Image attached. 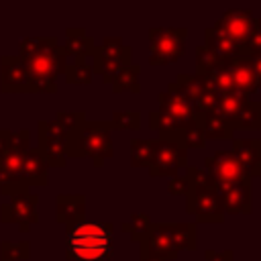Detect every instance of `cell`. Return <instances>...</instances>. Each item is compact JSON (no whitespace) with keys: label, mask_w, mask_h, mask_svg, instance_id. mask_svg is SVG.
<instances>
[{"label":"cell","mask_w":261,"mask_h":261,"mask_svg":"<svg viewBox=\"0 0 261 261\" xmlns=\"http://www.w3.org/2000/svg\"><path fill=\"white\" fill-rule=\"evenodd\" d=\"M27 67V92H57L55 80L67 67V53L57 37H24L16 53Z\"/></svg>","instance_id":"1"},{"label":"cell","mask_w":261,"mask_h":261,"mask_svg":"<svg viewBox=\"0 0 261 261\" xmlns=\"http://www.w3.org/2000/svg\"><path fill=\"white\" fill-rule=\"evenodd\" d=\"M110 133V120H84L67 133L65 157H90L96 167H102L104 161L114 155Z\"/></svg>","instance_id":"2"},{"label":"cell","mask_w":261,"mask_h":261,"mask_svg":"<svg viewBox=\"0 0 261 261\" xmlns=\"http://www.w3.org/2000/svg\"><path fill=\"white\" fill-rule=\"evenodd\" d=\"M114 247L110 222H80L67 230L65 255L82 261H106Z\"/></svg>","instance_id":"3"},{"label":"cell","mask_w":261,"mask_h":261,"mask_svg":"<svg viewBox=\"0 0 261 261\" xmlns=\"http://www.w3.org/2000/svg\"><path fill=\"white\" fill-rule=\"evenodd\" d=\"M31 133L27 128L10 133L8 149L0 155V192L12 196L14 192L27 190L29 186L22 179V159L31 149Z\"/></svg>","instance_id":"4"},{"label":"cell","mask_w":261,"mask_h":261,"mask_svg":"<svg viewBox=\"0 0 261 261\" xmlns=\"http://www.w3.org/2000/svg\"><path fill=\"white\" fill-rule=\"evenodd\" d=\"M188 29L184 27H151L149 29V63L169 65L184 55Z\"/></svg>","instance_id":"5"},{"label":"cell","mask_w":261,"mask_h":261,"mask_svg":"<svg viewBox=\"0 0 261 261\" xmlns=\"http://www.w3.org/2000/svg\"><path fill=\"white\" fill-rule=\"evenodd\" d=\"M186 212L194 214L198 222H222L224 210L214 184L190 186L186 194Z\"/></svg>","instance_id":"6"},{"label":"cell","mask_w":261,"mask_h":261,"mask_svg":"<svg viewBox=\"0 0 261 261\" xmlns=\"http://www.w3.org/2000/svg\"><path fill=\"white\" fill-rule=\"evenodd\" d=\"M37 206H39V196L33 194L31 188L14 192L10 196V202L0 206V222L16 224L18 230L27 232V230H31L33 224L39 222Z\"/></svg>","instance_id":"7"},{"label":"cell","mask_w":261,"mask_h":261,"mask_svg":"<svg viewBox=\"0 0 261 261\" xmlns=\"http://www.w3.org/2000/svg\"><path fill=\"white\" fill-rule=\"evenodd\" d=\"M37 135H39L37 151L41 153L47 167H63L67 163V157H65L67 130L53 118V120H39Z\"/></svg>","instance_id":"8"},{"label":"cell","mask_w":261,"mask_h":261,"mask_svg":"<svg viewBox=\"0 0 261 261\" xmlns=\"http://www.w3.org/2000/svg\"><path fill=\"white\" fill-rule=\"evenodd\" d=\"M188 165V151L177 143L155 139V153L149 165L151 177H173L179 175V169Z\"/></svg>","instance_id":"9"},{"label":"cell","mask_w":261,"mask_h":261,"mask_svg":"<svg viewBox=\"0 0 261 261\" xmlns=\"http://www.w3.org/2000/svg\"><path fill=\"white\" fill-rule=\"evenodd\" d=\"M206 171L212 177L214 186H228V184H253V179L247 175L239 159L232 155V151H216L204 159Z\"/></svg>","instance_id":"10"},{"label":"cell","mask_w":261,"mask_h":261,"mask_svg":"<svg viewBox=\"0 0 261 261\" xmlns=\"http://www.w3.org/2000/svg\"><path fill=\"white\" fill-rule=\"evenodd\" d=\"M159 102V112L169 116L177 126H200L202 114L196 110V106L179 96L171 84H167V90L157 96Z\"/></svg>","instance_id":"11"},{"label":"cell","mask_w":261,"mask_h":261,"mask_svg":"<svg viewBox=\"0 0 261 261\" xmlns=\"http://www.w3.org/2000/svg\"><path fill=\"white\" fill-rule=\"evenodd\" d=\"M230 73L237 92L245 96H253L259 90V80H261V59H251V57H234L230 59Z\"/></svg>","instance_id":"12"},{"label":"cell","mask_w":261,"mask_h":261,"mask_svg":"<svg viewBox=\"0 0 261 261\" xmlns=\"http://www.w3.org/2000/svg\"><path fill=\"white\" fill-rule=\"evenodd\" d=\"M141 255H157L163 257L165 261L177 259L179 253L173 247L169 222H153L147 239L141 243Z\"/></svg>","instance_id":"13"},{"label":"cell","mask_w":261,"mask_h":261,"mask_svg":"<svg viewBox=\"0 0 261 261\" xmlns=\"http://www.w3.org/2000/svg\"><path fill=\"white\" fill-rule=\"evenodd\" d=\"M27 67L18 55L0 57V90L4 94L27 92Z\"/></svg>","instance_id":"14"},{"label":"cell","mask_w":261,"mask_h":261,"mask_svg":"<svg viewBox=\"0 0 261 261\" xmlns=\"http://www.w3.org/2000/svg\"><path fill=\"white\" fill-rule=\"evenodd\" d=\"M222 210L228 214H249L253 208L251 198V184H228V186H214Z\"/></svg>","instance_id":"15"},{"label":"cell","mask_w":261,"mask_h":261,"mask_svg":"<svg viewBox=\"0 0 261 261\" xmlns=\"http://www.w3.org/2000/svg\"><path fill=\"white\" fill-rule=\"evenodd\" d=\"M86 196L84 194H59L55 200V220L67 228L84 222Z\"/></svg>","instance_id":"16"},{"label":"cell","mask_w":261,"mask_h":261,"mask_svg":"<svg viewBox=\"0 0 261 261\" xmlns=\"http://www.w3.org/2000/svg\"><path fill=\"white\" fill-rule=\"evenodd\" d=\"M232 155L239 159L251 179L261 175V141L259 139H232Z\"/></svg>","instance_id":"17"},{"label":"cell","mask_w":261,"mask_h":261,"mask_svg":"<svg viewBox=\"0 0 261 261\" xmlns=\"http://www.w3.org/2000/svg\"><path fill=\"white\" fill-rule=\"evenodd\" d=\"M204 37H206V49H210L212 53H216L220 59H234V57H241L243 55V47L226 35V31L214 22L212 27H208L204 31Z\"/></svg>","instance_id":"18"},{"label":"cell","mask_w":261,"mask_h":261,"mask_svg":"<svg viewBox=\"0 0 261 261\" xmlns=\"http://www.w3.org/2000/svg\"><path fill=\"white\" fill-rule=\"evenodd\" d=\"M216 22L226 31L228 37H232V39L243 47V43L247 41L251 29H253L255 18L251 16V10L230 8V10H226V12L220 16V20H216Z\"/></svg>","instance_id":"19"},{"label":"cell","mask_w":261,"mask_h":261,"mask_svg":"<svg viewBox=\"0 0 261 261\" xmlns=\"http://www.w3.org/2000/svg\"><path fill=\"white\" fill-rule=\"evenodd\" d=\"M22 179L29 188L33 186H47L49 181V167L47 163L43 161L41 153L37 151V147L29 149L24 153V159H22Z\"/></svg>","instance_id":"20"},{"label":"cell","mask_w":261,"mask_h":261,"mask_svg":"<svg viewBox=\"0 0 261 261\" xmlns=\"http://www.w3.org/2000/svg\"><path fill=\"white\" fill-rule=\"evenodd\" d=\"M65 53L67 55H84V57H90L96 49L94 45V39L86 35V29L82 27H69L65 29V45H63Z\"/></svg>","instance_id":"21"},{"label":"cell","mask_w":261,"mask_h":261,"mask_svg":"<svg viewBox=\"0 0 261 261\" xmlns=\"http://www.w3.org/2000/svg\"><path fill=\"white\" fill-rule=\"evenodd\" d=\"M171 86H173V90H175L179 96H184L186 100H190L194 106H196V102L210 90L208 84H206L202 77L194 75V73H179V75L175 77V82H171Z\"/></svg>","instance_id":"22"},{"label":"cell","mask_w":261,"mask_h":261,"mask_svg":"<svg viewBox=\"0 0 261 261\" xmlns=\"http://www.w3.org/2000/svg\"><path fill=\"white\" fill-rule=\"evenodd\" d=\"M200 128L204 133V139L210 141H226V139H234V128L232 122H228L226 118L218 116V114H202V122Z\"/></svg>","instance_id":"23"},{"label":"cell","mask_w":261,"mask_h":261,"mask_svg":"<svg viewBox=\"0 0 261 261\" xmlns=\"http://www.w3.org/2000/svg\"><path fill=\"white\" fill-rule=\"evenodd\" d=\"M169 230L177 253L198 249V228L194 222H169Z\"/></svg>","instance_id":"24"},{"label":"cell","mask_w":261,"mask_h":261,"mask_svg":"<svg viewBox=\"0 0 261 261\" xmlns=\"http://www.w3.org/2000/svg\"><path fill=\"white\" fill-rule=\"evenodd\" d=\"M251 98L245 96V94H241V92H222L216 98V110H214V114H218V116L226 118L228 122H232L237 118V114L241 112V108Z\"/></svg>","instance_id":"25"},{"label":"cell","mask_w":261,"mask_h":261,"mask_svg":"<svg viewBox=\"0 0 261 261\" xmlns=\"http://www.w3.org/2000/svg\"><path fill=\"white\" fill-rule=\"evenodd\" d=\"M163 141H171V143H177L179 147H184L186 151L188 149H204L206 147V139H204V133L200 126H184V128H177L173 133H167L163 137H159Z\"/></svg>","instance_id":"26"},{"label":"cell","mask_w":261,"mask_h":261,"mask_svg":"<svg viewBox=\"0 0 261 261\" xmlns=\"http://www.w3.org/2000/svg\"><path fill=\"white\" fill-rule=\"evenodd\" d=\"M155 153V139H133L130 141V165L149 167Z\"/></svg>","instance_id":"27"},{"label":"cell","mask_w":261,"mask_h":261,"mask_svg":"<svg viewBox=\"0 0 261 261\" xmlns=\"http://www.w3.org/2000/svg\"><path fill=\"white\" fill-rule=\"evenodd\" d=\"M63 75H65L67 84H84L86 86V84H92L94 73H92V65L88 63V57L77 55V57H73L71 63H67Z\"/></svg>","instance_id":"28"},{"label":"cell","mask_w":261,"mask_h":261,"mask_svg":"<svg viewBox=\"0 0 261 261\" xmlns=\"http://www.w3.org/2000/svg\"><path fill=\"white\" fill-rule=\"evenodd\" d=\"M139 73H141V67L130 63L128 67H124L116 80L110 84L112 86V92L114 94H120V92H133V94H139L141 92V84H139Z\"/></svg>","instance_id":"29"},{"label":"cell","mask_w":261,"mask_h":261,"mask_svg":"<svg viewBox=\"0 0 261 261\" xmlns=\"http://www.w3.org/2000/svg\"><path fill=\"white\" fill-rule=\"evenodd\" d=\"M259 126H261V104L249 100L232 120V128L241 130V128H259Z\"/></svg>","instance_id":"30"},{"label":"cell","mask_w":261,"mask_h":261,"mask_svg":"<svg viewBox=\"0 0 261 261\" xmlns=\"http://www.w3.org/2000/svg\"><path fill=\"white\" fill-rule=\"evenodd\" d=\"M151 226H153V220H151V216L145 214V212H135V214L130 216V222H122V224H120V228H122L124 232H130V239H133L135 243H139V245L147 239Z\"/></svg>","instance_id":"31"},{"label":"cell","mask_w":261,"mask_h":261,"mask_svg":"<svg viewBox=\"0 0 261 261\" xmlns=\"http://www.w3.org/2000/svg\"><path fill=\"white\" fill-rule=\"evenodd\" d=\"M94 51L104 55V57H114V59H122V61L133 63V49L128 45H124L120 37H106L102 41V45L96 47Z\"/></svg>","instance_id":"32"},{"label":"cell","mask_w":261,"mask_h":261,"mask_svg":"<svg viewBox=\"0 0 261 261\" xmlns=\"http://www.w3.org/2000/svg\"><path fill=\"white\" fill-rule=\"evenodd\" d=\"M31 255V243L29 241H2L0 243V261H27Z\"/></svg>","instance_id":"33"},{"label":"cell","mask_w":261,"mask_h":261,"mask_svg":"<svg viewBox=\"0 0 261 261\" xmlns=\"http://www.w3.org/2000/svg\"><path fill=\"white\" fill-rule=\"evenodd\" d=\"M224 59H220L216 53H212L210 49H206L204 45L196 47V75L198 77H204L206 73H210L212 69H216Z\"/></svg>","instance_id":"34"},{"label":"cell","mask_w":261,"mask_h":261,"mask_svg":"<svg viewBox=\"0 0 261 261\" xmlns=\"http://www.w3.org/2000/svg\"><path fill=\"white\" fill-rule=\"evenodd\" d=\"M112 128H124V130H139L141 126V112L137 110H120V112H112V120H110Z\"/></svg>","instance_id":"35"},{"label":"cell","mask_w":261,"mask_h":261,"mask_svg":"<svg viewBox=\"0 0 261 261\" xmlns=\"http://www.w3.org/2000/svg\"><path fill=\"white\" fill-rule=\"evenodd\" d=\"M55 120L69 133V130H73L75 126H80V124L86 120V112H84V110H73V112L59 110V112L55 114Z\"/></svg>","instance_id":"36"},{"label":"cell","mask_w":261,"mask_h":261,"mask_svg":"<svg viewBox=\"0 0 261 261\" xmlns=\"http://www.w3.org/2000/svg\"><path fill=\"white\" fill-rule=\"evenodd\" d=\"M188 190H190V184H188L186 175H173L167 181V192L173 194V196H186Z\"/></svg>","instance_id":"37"},{"label":"cell","mask_w":261,"mask_h":261,"mask_svg":"<svg viewBox=\"0 0 261 261\" xmlns=\"http://www.w3.org/2000/svg\"><path fill=\"white\" fill-rule=\"evenodd\" d=\"M204 257H206V261H232L234 253L232 251H212V249H206Z\"/></svg>","instance_id":"38"},{"label":"cell","mask_w":261,"mask_h":261,"mask_svg":"<svg viewBox=\"0 0 261 261\" xmlns=\"http://www.w3.org/2000/svg\"><path fill=\"white\" fill-rule=\"evenodd\" d=\"M8 141H10V130L0 128V155L8 149Z\"/></svg>","instance_id":"39"},{"label":"cell","mask_w":261,"mask_h":261,"mask_svg":"<svg viewBox=\"0 0 261 261\" xmlns=\"http://www.w3.org/2000/svg\"><path fill=\"white\" fill-rule=\"evenodd\" d=\"M141 261H165V259L157 255H141Z\"/></svg>","instance_id":"40"}]
</instances>
